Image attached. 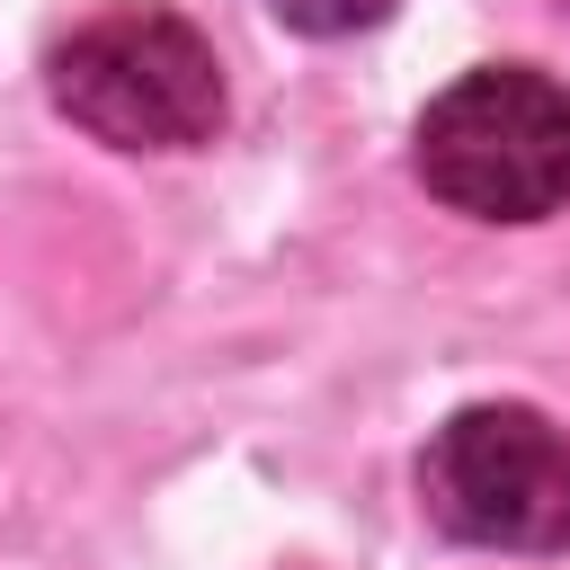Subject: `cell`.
Wrapping results in <instances>:
<instances>
[{
	"label": "cell",
	"instance_id": "6da1fadb",
	"mask_svg": "<svg viewBox=\"0 0 570 570\" xmlns=\"http://www.w3.org/2000/svg\"><path fill=\"white\" fill-rule=\"evenodd\" d=\"M419 178L472 223H543L570 205V89L543 71H463L419 116Z\"/></svg>",
	"mask_w": 570,
	"mask_h": 570
},
{
	"label": "cell",
	"instance_id": "7a4b0ae2",
	"mask_svg": "<svg viewBox=\"0 0 570 570\" xmlns=\"http://www.w3.org/2000/svg\"><path fill=\"white\" fill-rule=\"evenodd\" d=\"M53 98L116 151H187L223 125V62L187 18L116 0L53 45Z\"/></svg>",
	"mask_w": 570,
	"mask_h": 570
},
{
	"label": "cell",
	"instance_id": "3957f363",
	"mask_svg": "<svg viewBox=\"0 0 570 570\" xmlns=\"http://www.w3.org/2000/svg\"><path fill=\"white\" fill-rule=\"evenodd\" d=\"M419 499L454 543L561 552L570 543V436L517 401L454 410L419 454Z\"/></svg>",
	"mask_w": 570,
	"mask_h": 570
},
{
	"label": "cell",
	"instance_id": "277c9868",
	"mask_svg": "<svg viewBox=\"0 0 570 570\" xmlns=\"http://www.w3.org/2000/svg\"><path fill=\"white\" fill-rule=\"evenodd\" d=\"M392 0H276V18L285 27H303V36H356V27H374Z\"/></svg>",
	"mask_w": 570,
	"mask_h": 570
},
{
	"label": "cell",
	"instance_id": "5b68a950",
	"mask_svg": "<svg viewBox=\"0 0 570 570\" xmlns=\"http://www.w3.org/2000/svg\"><path fill=\"white\" fill-rule=\"evenodd\" d=\"M552 9H561V18H570V0H552Z\"/></svg>",
	"mask_w": 570,
	"mask_h": 570
}]
</instances>
